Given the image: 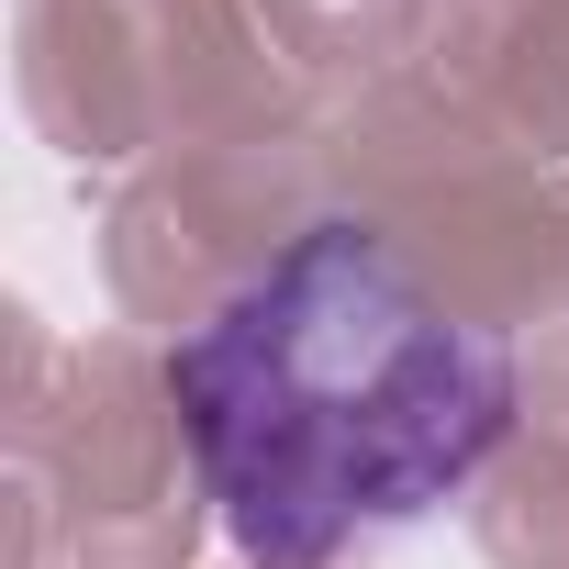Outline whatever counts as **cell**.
I'll return each mask as SVG.
<instances>
[{"label":"cell","instance_id":"6da1fadb","mask_svg":"<svg viewBox=\"0 0 569 569\" xmlns=\"http://www.w3.org/2000/svg\"><path fill=\"white\" fill-rule=\"evenodd\" d=\"M513 336L380 223H302L168 347V413L234 558L336 569L436 525L513 436Z\"/></svg>","mask_w":569,"mask_h":569}]
</instances>
